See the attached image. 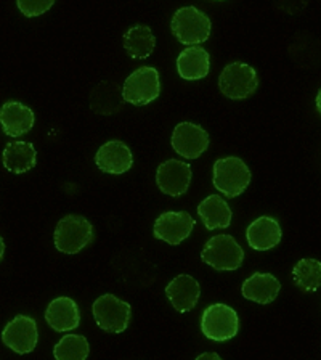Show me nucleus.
<instances>
[{
  "label": "nucleus",
  "instance_id": "22",
  "mask_svg": "<svg viewBox=\"0 0 321 360\" xmlns=\"http://www.w3.org/2000/svg\"><path fill=\"white\" fill-rule=\"evenodd\" d=\"M122 44L131 58L145 60L155 52L156 37L148 26L135 25L124 34Z\"/></svg>",
  "mask_w": 321,
  "mask_h": 360
},
{
  "label": "nucleus",
  "instance_id": "23",
  "mask_svg": "<svg viewBox=\"0 0 321 360\" xmlns=\"http://www.w3.org/2000/svg\"><path fill=\"white\" fill-rule=\"evenodd\" d=\"M292 281L306 292L318 291L321 288V262L313 257L301 259L292 269Z\"/></svg>",
  "mask_w": 321,
  "mask_h": 360
},
{
  "label": "nucleus",
  "instance_id": "6",
  "mask_svg": "<svg viewBox=\"0 0 321 360\" xmlns=\"http://www.w3.org/2000/svg\"><path fill=\"white\" fill-rule=\"evenodd\" d=\"M258 87V77L254 68L243 61H235L223 68L218 77V89L225 97L232 100L249 98Z\"/></svg>",
  "mask_w": 321,
  "mask_h": 360
},
{
  "label": "nucleus",
  "instance_id": "15",
  "mask_svg": "<svg viewBox=\"0 0 321 360\" xmlns=\"http://www.w3.org/2000/svg\"><path fill=\"white\" fill-rule=\"evenodd\" d=\"M166 296L178 312H190L199 301L201 288L198 280L191 275H178L166 286Z\"/></svg>",
  "mask_w": 321,
  "mask_h": 360
},
{
  "label": "nucleus",
  "instance_id": "14",
  "mask_svg": "<svg viewBox=\"0 0 321 360\" xmlns=\"http://www.w3.org/2000/svg\"><path fill=\"white\" fill-rule=\"evenodd\" d=\"M45 322L48 323L50 328L60 333L76 330L81 322V314L74 300L67 296H60L48 304L45 309Z\"/></svg>",
  "mask_w": 321,
  "mask_h": 360
},
{
  "label": "nucleus",
  "instance_id": "11",
  "mask_svg": "<svg viewBox=\"0 0 321 360\" xmlns=\"http://www.w3.org/2000/svg\"><path fill=\"white\" fill-rule=\"evenodd\" d=\"M172 148L187 160H196L209 148V134L198 124L182 122L172 132Z\"/></svg>",
  "mask_w": 321,
  "mask_h": 360
},
{
  "label": "nucleus",
  "instance_id": "3",
  "mask_svg": "<svg viewBox=\"0 0 321 360\" xmlns=\"http://www.w3.org/2000/svg\"><path fill=\"white\" fill-rule=\"evenodd\" d=\"M201 261L221 272H232L243 266L244 250L232 235H216L202 248Z\"/></svg>",
  "mask_w": 321,
  "mask_h": 360
},
{
  "label": "nucleus",
  "instance_id": "13",
  "mask_svg": "<svg viewBox=\"0 0 321 360\" xmlns=\"http://www.w3.org/2000/svg\"><path fill=\"white\" fill-rule=\"evenodd\" d=\"M95 165L106 174H119L127 172L133 165V156L129 146L121 140H111L101 145L97 155H95Z\"/></svg>",
  "mask_w": 321,
  "mask_h": 360
},
{
  "label": "nucleus",
  "instance_id": "21",
  "mask_svg": "<svg viewBox=\"0 0 321 360\" xmlns=\"http://www.w3.org/2000/svg\"><path fill=\"white\" fill-rule=\"evenodd\" d=\"M2 161L7 171L22 174L36 166L37 151L30 142H10L4 148Z\"/></svg>",
  "mask_w": 321,
  "mask_h": 360
},
{
  "label": "nucleus",
  "instance_id": "4",
  "mask_svg": "<svg viewBox=\"0 0 321 360\" xmlns=\"http://www.w3.org/2000/svg\"><path fill=\"white\" fill-rule=\"evenodd\" d=\"M171 30L183 45H199L209 39L212 22L196 7H183L173 13Z\"/></svg>",
  "mask_w": 321,
  "mask_h": 360
},
{
  "label": "nucleus",
  "instance_id": "20",
  "mask_svg": "<svg viewBox=\"0 0 321 360\" xmlns=\"http://www.w3.org/2000/svg\"><path fill=\"white\" fill-rule=\"evenodd\" d=\"M198 214L207 230L227 229L232 224L233 212L221 195H209L198 206Z\"/></svg>",
  "mask_w": 321,
  "mask_h": 360
},
{
  "label": "nucleus",
  "instance_id": "29",
  "mask_svg": "<svg viewBox=\"0 0 321 360\" xmlns=\"http://www.w3.org/2000/svg\"><path fill=\"white\" fill-rule=\"evenodd\" d=\"M317 108H318L320 115H321V89L318 90V94H317Z\"/></svg>",
  "mask_w": 321,
  "mask_h": 360
},
{
  "label": "nucleus",
  "instance_id": "10",
  "mask_svg": "<svg viewBox=\"0 0 321 360\" xmlns=\"http://www.w3.org/2000/svg\"><path fill=\"white\" fill-rule=\"evenodd\" d=\"M4 345L16 354H30L37 346L39 330L36 320L27 315H16L2 331Z\"/></svg>",
  "mask_w": 321,
  "mask_h": 360
},
{
  "label": "nucleus",
  "instance_id": "19",
  "mask_svg": "<svg viewBox=\"0 0 321 360\" xmlns=\"http://www.w3.org/2000/svg\"><path fill=\"white\" fill-rule=\"evenodd\" d=\"M281 291L280 280L272 274L256 272L249 278L244 280L241 286V292L246 300L254 301L257 304H270L277 300Z\"/></svg>",
  "mask_w": 321,
  "mask_h": 360
},
{
  "label": "nucleus",
  "instance_id": "26",
  "mask_svg": "<svg viewBox=\"0 0 321 360\" xmlns=\"http://www.w3.org/2000/svg\"><path fill=\"white\" fill-rule=\"evenodd\" d=\"M55 0H16L20 11L27 18H34V16H41L45 11H48L53 7Z\"/></svg>",
  "mask_w": 321,
  "mask_h": 360
},
{
  "label": "nucleus",
  "instance_id": "16",
  "mask_svg": "<svg viewBox=\"0 0 321 360\" xmlns=\"http://www.w3.org/2000/svg\"><path fill=\"white\" fill-rule=\"evenodd\" d=\"M0 122H2L4 132L8 137H21L34 127L36 116H34V111L30 106L10 100L4 103L2 110H0Z\"/></svg>",
  "mask_w": 321,
  "mask_h": 360
},
{
  "label": "nucleus",
  "instance_id": "1",
  "mask_svg": "<svg viewBox=\"0 0 321 360\" xmlns=\"http://www.w3.org/2000/svg\"><path fill=\"white\" fill-rule=\"evenodd\" d=\"M55 248L65 255H77L93 240V225L79 214L60 219L55 229Z\"/></svg>",
  "mask_w": 321,
  "mask_h": 360
},
{
  "label": "nucleus",
  "instance_id": "25",
  "mask_svg": "<svg viewBox=\"0 0 321 360\" xmlns=\"http://www.w3.org/2000/svg\"><path fill=\"white\" fill-rule=\"evenodd\" d=\"M89 354V341L82 335H65L53 349V356L58 360H84Z\"/></svg>",
  "mask_w": 321,
  "mask_h": 360
},
{
  "label": "nucleus",
  "instance_id": "7",
  "mask_svg": "<svg viewBox=\"0 0 321 360\" xmlns=\"http://www.w3.org/2000/svg\"><path fill=\"white\" fill-rule=\"evenodd\" d=\"M124 101L135 106L148 105L161 95V77L156 68L142 66L126 79L122 87Z\"/></svg>",
  "mask_w": 321,
  "mask_h": 360
},
{
  "label": "nucleus",
  "instance_id": "5",
  "mask_svg": "<svg viewBox=\"0 0 321 360\" xmlns=\"http://www.w3.org/2000/svg\"><path fill=\"white\" fill-rule=\"evenodd\" d=\"M201 331L207 340L223 342L238 335L240 317L227 304H212L201 317Z\"/></svg>",
  "mask_w": 321,
  "mask_h": 360
},
{
  "label": "nucleus",
  "instance_id": "8",
  "mask_svg": "<svg viewBox=\"0 0 321 360\" xmlns=\"http://www.w3.org/2000/svg\"><path fill=\"white\" fill-rule=\"evenodd\" d=\"M93 319L103 331L108 333H122L131 323V304L119 300L114 295H103L97 297L92 306Z\"/></svg>",
  "mask_w": 321,
  "mask_h": 360
},
{
  "label": "nucleus",
  "instance_id": "17",
  "mask_svg": "<svg viewBox=\"0 0 321 360\" xmlns=\"http://www.w3.org/2000/svg\"><path fill=\"white\" fill-rule=\"evenodd\" d=\"M281 236H283V232H281L280 222L270 216L257 217L246 230L247 243L256 251L272 250L280 245Z\"/></svg>",
  "mask_w": 321,
  "mask_h": 360
},
{
  "label": "nucleus",
  "instance_id": "12",
  "mask_svg": "<svg viewBox=\"0 0 321 360\" xmlns=\"http://www.w3.org/2000/svg\"><path fill=\"white\" fill-rule=\"evenodd\" d=\"M191 166L178 160H167L157 167L156 184L162 193L169 196H182L187 193L191 184Z\"/></svg>",
  "mask_w": 321,
  "mask_h": 360
},
{
  "label": "nucleus",
  "instance_id": "2",
  "mask_svg": "<svg viewBox=\"0 0 321 360\" xmlns=\"http://www.w3.org/2000/svg\"><path fill=\"white\" fill-rule=\"evenodd\" d=\"M251 169L241 158H221L214 165V187L227 198H236L244 193L251 184Z\"/></svg>",
  "mask_w": 321,
  "mask_h": 360
},
{
  "label": "nucleus",
  "instance_id": "28",
  "mask_svg": "<svg viewBox=\"0 0 321 360\" xmlns=\"http://www.w3.org/2000/svg\"><path fill=\"white\" fill-rule=\"evenodd\" d=\"M198 360H202V359H221V356L218 354H214V352H206V354H201V356L196 357Z\"/></svg>",
  "mask_w": 321,
  "mask_h": 360
},
{
  "label": "nucleus",
  "instance_id": "24",
  "mask_svg": "<svg viewBox=\"0 0 321 360\" xmlns=\"http://www.w3.org/2000/svg\"><path fill=\"white\" fill-rule=\"evenodd\" d=\"M119 89L112 82H101L98 87H95L92 94V110L100 115H112L119 111L124 95H119Z\"/></svg>",
  "mask_w": 321,
  "mask_h": 360
},
{
  "label": "nucleus",
  "instance_id": "9",
  "mask_svg": "<svg viewBox=\"0 0 321 360\" xmlns=\"http://www.w3.org/2000/svg\"><path fill=\"white\" fill-rule=\"evenodd\" d=\"M195 225L196 221L187 211H167L156 219L153 235L167 245L177 246L188 238Z\"/></svg>",
  "mask_w": 321,
  "mask_h": 360
},
{
  "label": "nucleus",
  "instance_id": "27",
  "mask_svg": "<svg viewBox=\"0 0 321 360\" xmlns=\"http://www.w3.org/2000/svg\"><path fill=\"white\" fill-rule=\"evenodd\" d=\"M278 8L288 11L291 15H296L307 5V0H277Z\"/></svg>",
  "mask_w": 321,
  "mask_h": 360
},
{
  "label": "nucleus",
  "instance_id": "18",
  "mask_svg": "<svg viewBox=\"0 0 321 360\" xmlns=\"http://www.w3.org/2000/svg\"><path fill=\"white\" fill-rule=\"evenodd\" d=\"M211 56L206 49L199 45H190L178 55L177 71L185 81H198L209 75Z\"/></svg>",
  "mask_w": 321,
  "mask_h": 360
}]
</instances>
